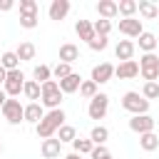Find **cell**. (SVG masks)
<instances>
[{
	"instance_id": "obj_1",
	"label": "cell",
	"mask_w": 159,
	"mask_h": 159,
	"mask_svg": "<svg viewBox=\"0 0 159 159\" xmlns=\"http://www.w3.org/2000/svg\"><path fill=\"white\" fill-rule=\"evenodd\" d=\"M65 109L60 107V109H50V112H45V117L35 124V132H37V137L40 139H50V137H55L57 134V129L65 124Z\"/></svg>"
},
{
	"instance_id": "obj_2",
	"label": "cell",
	"mask_w": 159,
	"mask_h": 159,
	"mask_svg": "<svg viewBox=\"0 0 159 159\" xmlns=\"http://www.w3.org/2000/svg\"><path fill=\"white\" fill-rule=\"evenodd\" d=\"M40 104L47 107V109H60V104H62V92H60V87H57L55 80H47V82L40 84Z\"/></svg>"
},
{
	"instance_id": "obj_3",
	"label": "cell",
	"mask_w": 159,
	"mask_h": 159,
	"mask_svg": "<svg viewBox=\"0 0 159 159\" xmlns=\"http://www.w3.org/2000/svg\"><path fill=\"white\" fill-rule=\"evenodd\" d=\"M139 75L147 82H159V55L157 52H147L139 57Z\"/></svg>"
},
{
	"instance_id": "obj_4",
	"label": "cell",
	"mask_w": 159,
	"mask_h": 159,
	"mask_svg": "<svg viewBox=\"0 0 159 159\" xmlns=\"http://www.w3.org/2000/svg\"><path fill=\"white\" fill-rule=\"evenodd\" d=\"M149 104L152 102H147L139 92H124L122 94V109H127L132 117L134 114H147L149 112Z\"/></svg>"
},
{
	"instance_id": "obj_5",
	"label": "cell",
	"mask_w": 159,
	"mask_h": 159,
	"mask_svg": "<svg viewBox=\"0 0 159 159\" xmlns=\"http://www.w3.org/2000/svg\"><path fill=\"white\" fill-rule=\"evenodd\" d=\"M22 84H25V75H22V70H12V72H7L2 89H5V94H7V97H12V99H15V97H20Z\"/></svg>"
},
{
	"instance_id": "obj_6",
	"label": "cell",
	"mask_w": 159,
	"mask_h": 159,
	"mask_svg": "<svg viewBox=\"0 0 159 159\" xmlns=\"http://www.w3.org/2000/svg\"><path fill=\"white\" fill-rule=\"evenodd\" d=\"M107 109H109V97H107L104 92H97V94L89 99L87 114H89V119H104Z\"/></svg>"
},
{
	"instance_id": "obj_7",
	"label": "cell",
	"mask_w": 159,
	"mask_h": 159,
	"mask_svg": "<svg viewBox=\"0 0 159 159\" xmlns=\"http://www.w3.org/2000/svg\"><path fill=\"white\" fill-rule=\"evenodd\" d=\"M22 109H25V104H20V99L7 97V102L2 104V117H5L10 124H20V122H25V119H22Z\"/></svg>"
},
{
	"instance_id": "obj_8",
	"label": "cell",
	"mask_w": 159,
	"mask_h": 159,
	"mask_svg": "<svg viewBox=\"0 0 159 159\" xmlns=\"http://www.w3.org/2000/svg\"><path fill=\"white\" fill-rule=\"evenodd\" d=\"M154 124H157V119H154L152 114H134V117L129 119V129L137 132V134L154 132Z\"/></svg>"
},
{
	"instance_id": "obj_9",
	"label": "cell",
	"mask_w": 159,
	"mask_h": 159,
	"mask_svg": "<svg viewBox=\"0 0 159 159\" xmlns=\"http://www.w3.org/2000/svg\"><path fill=\"white\" fill-rule=\"evenodd\" d=\"M112 77H114V65H112V62H99V65L92 67V77H89V80L99 87V84L109 82Z\"/></svg>"
},
{
	"instance_id": "obj_10",
	"label": "cell",
	"mask_w": 159,
	"mask_h": 159,
	"mask_svg": "<svg viewBox=\"0 0 159 159\" xmlns=\"http://www.w3.org/2000/svg\"><path fill=\"white\" fill-rule=\"evenodd\" d=\"M117 27H119V32H122V35H127L129 40H132V37H139V35L144 32L142 20H137V17H122Z\"/></svg>"
},
{
	"instance_id": "obj_11",
	"label": "cell",
	"mask_w": 159,
	"mask_h": 159,
	"mask_svg": "<svg viewBox=\"0 0 159 159\" xmlns=\"http://www.w3.org/2000/svg\"><path fill=\"white\" fill-rule=\"evenodd\" d=\"M70 0H52L50 2V7H47V15H50V20H65L67 17V12H70Z\"/></svg>"
},
{
	"instance_id": "obj_12",
	"label": "cell",
	"mask_w": 159,
	"mask_h": 159,
	"mask_svg": "<svg viewBox=\"0 0 159 159\" xmlns=\"http://www.w3.org/2000/svg\"><path fill=\"white\" fill-rule=\"evenodd\" d=\"M137 75H139V62H134V60L119 62V65L114 67V77H119V80H132V77H137Z\"/></svg>"
},
{
	"instance_id": "obj_13",
	"label": "cell",
	"mask_w": 159,
	"mask_h": 159,
	"mask_svg": "<svg viewBox=\"0 0 159 159\" xmlns=\"http://www.w3.org/2000/svg\"><path fill=\"white\" fill-rule=\"evenodd\" d=\"M40 152H42V157H45V159H57V157L62 154V144H60V139H57V137H50V139H42Z\"/></svg>"
},
{
	"instance_id": "obj_14",
	"label": "cell",
	"mask_w": 159,
	"mask_h": 159,
	"mask_svg": "<svg viewBox=\"0 0 159 159\" xmlns=\"http://www.w3.org/2000/svg\"><path fill=\"white\" fill-rule=\"evenodd\" d=\"M134 50H137V45H134L132 40H119V42L114 45V57H117L119 62H127V60L134 57Z\"/></svg>"
},
{
	"instance_id": "obj_15",
	"label": "cell",
	"mask_w": 159,
	"mask_h": 159,
	"mask_svg": "<svg viewBox=\"0 0 159 159\" xmlns=\"http://www.w3.org/2000/svg\"><path fill=\"white\" fill-rule=\"evenodd\" d=\"M42 117H45V107H42L40 102H30V104H25V109H22V119H25V122L37 124Z\"/></svg>"
},
{
	"instance_id": "obj_16",
	"label": "cell",
	"mask_w": 159,
	"mask_h": 159,
	"mask_svg": "<svg viewBox=\"0 0 159 159\" xmlns=\"http://www.w3.org/2000/svg\"><path fill=\"white\" fill-rule=\"evenodd\" d=\"M80 84H82V77H80L77 72H72V75H67L65 80H60V82H57V87H60V92H62V94L80 92Z\"/></svg>"
},
{
	"instance_id": "obj_17",
	"label": "cell",
	"mask_w": 159,
	"mask_h": 159,
	"mask_svg": "<svg viewBox=\"0 0 159 159\" xmlns=\"http://www.w3.org/2000/svg\"><path fill=\"white\" fill-rule=\"evenodd\" d=\"M134 45H139V50H142V55H147V52H154L157 50V35L154 32H142L139 37H137V42Z\"/></svg>"
},
{
	"instance_id": "obj_18",
	"label": "cell",
	"mask_w": 159,
	"mask_h": 159,
	"mask_svg": "<svg viewBox=\"0 0 159 159\" xmlns=\"http://www.w3.org/2000/svg\"><path fill=\"white\" fill-rule=\"evenodd\" d=\"M75 60H80V47H77V45H72V42H65V45H60V62H65V65H72Z\"/></svg>"
},
{
	"instance_id": "obj_19",
	"label": "cell",
	"mask_w": 159,
	"mask_h": 159,
	"mask_svg": "<svg viewBox=\"0 0 159 159\" xmlns=\"http://www.w3.org/2000/svg\"><path fill=\"white\" fill-rule=\"evenodd\" d=\"M97 12H99V17L102 20H114L117 17V2L114 0H99L97 2Z\"/></svg>"
},
{
	"instance_id": "obj_20",
	"label": "cell",
	"mask_w": 159,
	"mask_h": 159,
	"mask_svg": "<svg viewBox=\"0 0 159 159\" xmlns=\"http://www.w3.org/2000/svg\"><path fill=\"white\" fill-rule=\"evenodd\" d=\"M75 32H77V37H80V40L89 42V40L94 37V27H92V20H77V22H75Z\"/></svg>"
},
{
	"instance_id": "obj_21",
	"label": "cell",
	"mask_w": 159,
	"mask_h": 159,
	"mask_svg": "<svg viewBox=\"0 0 159 159\" xmlns=\"http://www.w3.org/2000/svg\"><path fill=\"white\" fill-rule=\"evenodd\" d=\"M137 10H139V15H142L144 20H154V17H159V7H157L152 0H139V2H137Z\"/></svg>"
},
{
	"instance_id": "obj_22",
	"label": "cell",
	"mask_w": 159,
	"mask_h": 159,
	"mask_svg": "<svg viewBox=\"0 0 159 159\" xmlns=\"http://www.w3.org/2000/svg\"><path fill=\"white\" fill-rule=\"evenodd\" d=\"M0 67H2V70H7V72H12V70H20V60H17L15 50H7V52H2V57H0Z\"/></svg>"
},
{
	"instance_id": "obj_23",
	"label": "cell",
	"mask_w": 159,
	"mask_h": 159,
	"mask_svg": "<svg viewBox=\"0 0 159 159\" xmlns=\"http://www.w3.org/2000/svg\"><path fill=\"white\" fill-rule=\"evenodd\" d=\"M139 147L144 152H157L159 149V137L154 132H147V134H139Z\"/></svg>"
},
{
	"instance_id": "obj_24",
	"label": "cell",
	"mask_w": 159,
	"mask_h": 159,
	"mask_svg": "<svg viewBox=\"0 0 159 159\" xmlns=\"http://www.w3.org/2000/svg\"><path fill=\"white\" fill-rule=\"evenodd\" d=\"M35 45L32 42H20L17 45V50H15V55H17V60L20 62H27V60H35Z\"/></svg>"
},
{
	"instance_id": "obj_25",
	"label": "cell",
	"mask_w": 159,
	"mask_h": 159,
	"mask_svg": "<svg viewBox=\"0 0 159 159\" xmlns=\"http://www.w3.org/2000/svg\"><path fill=\"white\" fill-rule=\"evenodd\" d=\"M72 149H75V154H89L92 149H94V144H92V139L89 137H77L75 142H72Z\"/></svg>"
},
{
	"instance_id": "obj_26",
	"label": "cell",
	"mask_w": 159,
	"mask_h": 159,
	"mask_svg": "<svg viewBox=\"0 0 159 159\" xmlns=\"http://www.w3.org/2000/svg\"><path fill=\"white\" fill-rule=\"evenodd\" d=\"M137 12V0H119L117 2V15L122 17H134Z\"/></svg>"
},
{
	"instance_id": "obj_27",
	"label": "cell",
	"mask_w": 159,
	"mask_h": 159,
	"mask_svg": "<svg viewBox=\"0 0 159 159\" xmlns=\"http://www.w3.org/2000/svg\"><path fill=\"white\" fill-rule=\"evenodd\" d=\"M22 94H25L30 102H37V99H40V84H37L35 80H25V84H22Z\"/></svg>"
},
{
	"instance_id": "obj_28",
	"label": "cell",
	"mask_w": 159,
	"mask_h": 159,
	"mask_svg": "<svg viewBox=\"0 0 159 159\" xmlns=\"http://www.w3.org/2000/svg\"><path fill=\"white\" fill-rule=\"evenodd\" d=\"M55 137L60 139V144H65V142H75V139H77V129H75L72 124H62V127L57 129Z\"/></svg>"
},
{
	"instance_id": "obj_29",
	"label": "cell",
	"mask_w": 159,
	"mask_h": 159,
	"mask_svg": "<svg viewBox=\"0 0 159 159\" xmlns=\"http://www.w3.org/2000/svg\"><path fill=\"white\" fill-rule=\"evenodd\" d=\"M89 139H92V144H94V147H97V144H104V142L109 139V129H107V127H102V124H97V127H92Z\"/></svg>"
},
{
	"instance_id": "obj_30",
	"label": "cell",
	"mask_w": 159,
	"mask_h": 159,
	"mask_svg": "<svg viewBox=\"0 0 159 159\" xmlns=\"http://www.w3.org/2000/svg\"><path fill=\"white\" fill-rule=\"evenodd\" d=\"M32 77H35V82H37V84H42V82L52 80V70H50L47 65H37V67L32 70Z\"/></svg>"
},
{
	"instance_id": "obj_31",
	"label": "cell",
	"mask_w": 159,
	"mask_h": 159,
	"mask_svg": "<svg viewBox=\"0 0 159 159\" xmlns=\"http://www.w3.org/2000/svg\"><path fill=\"white\" fill-rule=\"evenodd\" d=\"M142 97H144L147 102L159 99V82H144V87H142Z\"/></svg>"
},
{
	"instance_id": "obj_32",
	"label": "cell",
	"mask_w": 159,
	"mask_h": 159,
	"mask_svg": "<svg viewBox=\"0 0 159 159\" xmlns=\"http://www.w3.org/2000/svg\"><path fill=\"white\" fill-rule=\"evenodd\" d=\"M92 27H94V35H99V37H109V32H112V22L109 20H94L92 22Z\"/></svg>"
},
{
	"instance_id": "obj_33",
	"label": "cell",
	"mask_w": 159,
	"mask_h": 159,
	"mask_svg": "<svg viewBox=\"0 0 159 159\" xmlns=\"http://www.w3.org/2000/svg\"><path fill=\"white\" fill-rule=\"evenodd\" d=\"M67 75H72V65H65V62H57V65L52 67V77H55V82H60V80H65Z\"/></svg>"
},
{
	"instance_id": "obj_34",
	"label": "cell",
	"mask_w": 159,
	"mask_h": 159,
	"mask_svg": "<svg viewBox=\"0 0 159 159\" xmlns=\"http://www.w3.org/2000/svg\"><path fill=\"white\" fill-rule=\"evenodd\" d=\"M80 94H82L84 99H92V97L97 94V84H94L92 80H82V84H80Z\"/></svg>"
},
{
	"instance_id": "obj_35",
	"label": "cell",
	"mask_w": 159,
	"mask_h": 159,
	"mask_svg": "<svg viewBox=\"0 0 159 159\" xmlns=\"http://www.w3.org/2000/svg\"><path fill=\"white\" fill-rule=\"evenodd\" d=\"M20 15H37V0H20Z\"/></svg>"
},
{
	"instance_id": "obj_36",
	"label": "cell",
	"mask_w": 159,
	"mask_h": 159,
	"mask_svg": "<svg viewBox=\"0 0 159 159\" xmlns=\"http://www.w3.org/2000/svg\"><path fill=\"white\" fill-rule=\"evenodd\" d=\"M87 45H89V50H94V52H102V50H107L109 40H107V37H99V35H94V37H92Z\"/></svg>"
},
{
	"instance_id": "obj_37",
	"label": "cell",
	"mask_w": 159,
	"mask_h": 159,
	"mask_svg": "<svg viewBox=\"0 0 159 159\" xmlns=\"http://www.w3.org/2000/svg\"><path fill=\"white\" fill-rule=\"evenodd\" d=\"M20 27L35 30V27H37V15H20Z\"/></svg>"
},
{
	"instance_id": "obj_38",
	"label": "cell",
	"mask_w": 159,
	"mask_h": 159,
	"mask_svg": "<svg viewBox=\"0 0 159 159\" xmlns=\"http://www.w3.org/2000/svg\"><path fill=\"white\" fill-rule=\"evenodd\" d=\"M89 157H92V159H107V157H109V149H107L104 144H97V147L89 152Z\"/></svg>"
},
{
	"instance_id": "obj_39",
	"label": "cell",
	"mask_w": 159,
	"mask_h": 159,
	"mask_svg": "<svg viewBox=\"0 0 159 159\" xmlns=\"http://www.w3.org/2000/svg\"><path fill=\"white\" fill-rule=\"evenodd\" d=\"M15 7V0H0V12H10Z\"/></svg>"
},
{
	"instance_id": "obj_40",
	"label": "cell",
	"mask_w": 159,
	"mask_h": 159,
	"mask_svg": "<svg viewBox=\"0 0 159 159\" xmlns=\"http://www.w3.org/2000/svg\"><path fill=\"white\" fill-rule=\"evenodd\" d=\"M5 102H7V94H5V89L0 87V109H2V104H5Z\"/></svg>"
},
{
	"instance_id": "obj_41",
	"label": "cell",
	"mask_w": 159,
	"mask_h": 159,
	"mask_svg": "<svg viewBox=\"0 0 159 159\" xmlns=\"http://www.w3.org/2000/svg\"><path fill=\"white\" fill-rule=\"evenodd\" d=\"M5 77H7V70L0 67V84H5Z\"/></svg>"
},
{
	"instance_id": "obj_42",
	"label": "cell",
	"mask_w": 159,
	"mask_h": 159,
	"mask_svg": "<svg viewBox=\"0 0 159 159\" xmlns=\"http://www.w3.org/2000/svg\"><path fill=\"white\" fill-rule=\"evenodd\" d=\"M62 159H82V157H80V154H75V152H72V154H67V157H62Z\"/></svg>"
},
{
	"instance_id": "obj_43",
	"label": "cell",
	"mask_w": 159,
	"mask_h": 159,
	"mask_svg": "<svg viewBox=\"0 0 159 159\" xmlns=\"http://www.w3.org/2000/svg\"><path fill=\"white\" fill-rule=\"evenodd\" d=\"M0 154H2V142H0Z\"/></svg>"
},
{
	"instance_id": "obj_44",
	"label": "cell",
	"mask_w": 159,
	"mask_h": 159,
	"mask_svg": "<svg viewBox=\"0 0 159 159\" xmlns=\"http://www.w3.org/2000/svg\"><path fill=\"white\" fill-rule=\"evenodd\" d=\"M107 159H112V154H109V157H107Z\"/></svg>"
},
{
	"instance_id": "obj_45",
	"label": "cell",
	"mask_w": 159,
	"mask_h": 159,
	"mask_svg": "<svg viewBox=\"0 0 159 159\" xmlns=\"http://www.w3.org/2000/svg\"><path fill=\"white\" fill-rule=\"evenodd\" d=\"M57 159H62V157H57Z\"/></svg>"
}]
</instances>
